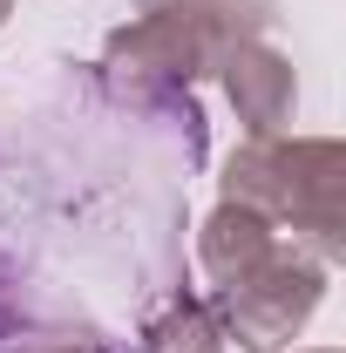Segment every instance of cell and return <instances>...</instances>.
Segmentation results:
<instances>
[{
  "label": "cell",
  "mask_w": 346,
  "mask_h": 353,
  "mask_svg": "<svg viewBox=\"0 0 346 353\" xmlns=\"http://www.w3.org/2000/svg\"><path fill=\"white\" fill-rule=\"evenodd\" d=\"M272 0H150L109 34V75L123 88H190L217 75L238 41H258Z\"/></svg>",
  "instance_id": "1"
},
{
  "label": "cell",
  "mask_w": 346,
  "mask_h": 353,
  "mask_svg": "<svg viewBox=\"0 0 346 353\" xmlns=\"http://www.w3.org/2000/svg\"><path fill=\"white\" fill-rule=\"evenodd\" d=\"M340 190H346V150L333 136H252L224 163V204H245L265 224H292L319 245V259H340Z\"/></svg>",
  "instance_id": "2"
},
{
  "label": "cell",
  "mask_w": 346,
  "mask_h": 353,
  "mask_svg": "<svg viewBox=\"0 0 346 353\" xmlns=\"http://www.w3.org/2000/svg\"><path fill=\"white\" fill-rule=\"evenodd\" d=\"M319 299H326V265L299 259V252H285V245H278L252 279H238V285L217 292V306H224V333H238V347H245V353L285 347L305 319H312Z\"/></svg>",
  "instance_id": "3"
},
{
  "label": "cell",
  "mask_w": 346,
  "mask_h": 353,
  "mask_svg": "<svg viewBox=\"0 0 346 353\" xmlns=\"http://www.w3.org/2000/svg\"><path fill=\"white\" fill-rule=\"evenodd\" d=\"M224 88H231V109H238V123L252 136H278L285 130V116H292V95H299V82H292V61L278 54V48L265 41H238L231 54H224Z\"/></svg>",
  "instance_id": "4"
},
{
  "label": "cell",
  "mask_w": 346,
  "mask_h": 353,
  "mask_svg": "<svg viewBox=\"0 0 346 353\" xmlns=\"http://www.w3.org/2000/svg\"><path fill=\"white\" fill-rule=\"evenodd\" d=\"M272 252H278V224H265L258 211H245V204H217L211 224H204V238H197V259H204V272L217 279V292L238 285V279H252Z\"/></svg>",
  "instance_id": "5"
},
{
  "label": "cell",
  "mask_w": 346,
  "mask_h": 353,
  "mask_svg": "<svg viewBox=\"0 0 346 353\" xmlns=\"http://www.w3.org/2000/svg\"><path fill=\"white\" fill-rule=\"evenodd\" d=\"M143 353H224V326L204 299H170L143 326Z\"/></svg>",
  "instance_id": "6"
},
{
  "label": "cell",
  "mask_w": 346,
  "mask_h": 353,
  "mask_svg": "<svg viewBox=\"0 0 346 353\" xmlns=\"http://www.w3.org/2000/svg\"><path fill=\"white\" fill-rule=\"evenodd\" d=\"M7 319H14V306H7V285H0V340H7Z\"/></svg>",
  "instance_id": "7"
},
{
  "label": "cell",
  "mask_w": 346,
  "mask_h": 353,
  "mask_svg": "<svg viewBox=\"0 0 346 353\" xmlns=\"http://www.w3.org/2000/svg\"><path fill=\"white\" fill-rule=\"evenodd\" d=\"M7 14H14V0H0V21H7Z\"/></svg>",
  "instance_id": "8"
}]
</instances>
